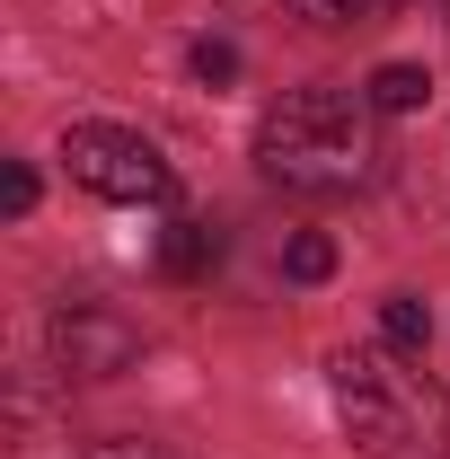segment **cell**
I'll list each match as a JSON object with an SVG mask.
<instances>
[{
  "label": "cell",
  "instance_id": "1",
  "mask_svg": "<svg viewBox=\"0 0 450 459\" xmlns=\"http://www.w3.org/2000/svg\"><path fill=\"white\" fill-rule=\"evenodd\" d=\"M336 424L362 459H450V389L397 344H344L327 362Z\"/></svg>",
  "mask_w": 450,
  "mask_h": 459
},
{
  "label": "cell",
  "instance_id": "2",
  "mask_svg": "<svg viewBox=\"0 0 450 459\" xmlns=\"http://www.w3.org/2000/svg\"><path fill=\"white\" fill-rule=\"evenodd\" d=\"M371 160H380L371 151V98H344V89H282L256 124V169L309 204L362 195Z\"/></svg>",
  "mask_w": 450,
  "mask_h": 459
},
{
  "label": "cell",
  "instance_id": "3",
  "mask_svg": "<svg viewBox=\"0 0 450 459\" xmlns=\"http://www.w3.org/2000/svg\"><path fill=\"white\" fill-rule=\"evenodd\" d=\"M62 160H71V186H89L98 204H169L177 195L160 142L151 133H124V124H71L62 133Z\"/></svg>",
  "mask_w": 450,
  "mask_h": 459
},
{
  "label": "cell",
  "instance_id": "4",
  "mask_svg": "<svg viewBox=\"0 0 450 459\" xmlns=\"http://www.w3.org/2000/svg\"><path fill=\"white\" fill-rule=\"evenodd\" d=\"M133 353H142V327L115 318V309H98V300H71V309L54 318V362L71 371V380H115Z\"/></svg>",
  "mask_w": 450,
  "mask_h": 459
},
{
  "label": "cell",
  "instance_id": "5",
  "mask_svg": "<svg viewBox=\"0 0 450 459\" xmlns=\"http://www.w3.org/2000/svg\"><path fill=\"white\" fill-rule=\"evenodd\" d=\"M160 265H169L177 283H203V274L221 265V230H212V221H169V238H160Z\"/></svg>",
  "mask_w": 450,
  "mask_h": 459
},
{
  "label": "cell",
  "instance_id": "6",
  "mask_svg": "<svg viewBox=\"0 0 450 459\" xmlns=\"http://www.w3.org/2000/svg\"><path fill=\"white\" fill-rule=\"evenodd\" d=\"M362 98H371V115H415L433 98V71H424V62H380V71L362 80Z\"/></svg>",
  "mask_w": 450,
  "mask_h": 459
},
{
  "label": "cell",
  "instance_id": "7",
  "mask_svg": "<svg viewBox=\"0 0 450 459\" xmlns=\"http://www.w3.org/2000/svg\"><path fill=\"white\" fill-rule=\"evenodd\" d=\"M380 336H389L397 353H424V344H433V309H424L415 291H389V300H380Z\"/></svg>",
  "mask_w": 450,
  "mask_h": 459
},
{
  "label": "cell",
  "instance_id": "8",
  "mask_svg": "<svg viewBox=\"0 0 450 459\" xmlns=\"http://www.w3.org/2000/svg\"><path fill=\"white\" fill-rule=\"evenodd\" d=\"M309 27H380L389 9H406V0H291Z\"/></svg>",
  "mask_w": 450,
  "mask_h": 459
},
{
  "label": "cell",
  "instance_id": "9",
  "mask_svg": "<svg viewBox=\"0 0 450 459\" xmlns=\"http://www.w3.org/2000/svg\"><path fill=\"white\" fill-rule=\"evenodd\" d=\"M282 274H291V283H327V274H336V238H318V230H300V238L282 247Z\"/></svg>",
  "mask_w": 450,
  "mask_h": 459
},
{
  "label": "cell",
  "instance_id": "10",
  "mask_svg": "<svg viewBox=\"0 0 450 459\" xmlns=\"http://www.w3.org/2000/svg\"><path fill=\"white\" fill-rule=\"evenodd\" d=\"M195 80H212V89H221V80H238V54L203 36V45H195Z\"/></svg>",
  "mask_w": 450,
  "mask_h": 459
},
{
  "label": "cell",
  "instance_id": "11",
  "mask_svg": "<svg viewBox=\"0 0 450 459\" xmlns=\"http://www.w3.org/2000/svg\"><path fill=\"white\" fill-rule=\"evenodd\" d=\"M0 204H9V212H36V177L9 169V177H0Z\"/></svg>",
  "mask_w": 450,
  "mask_h": 459
},
{
  "label": "cell",
  "instance_id": "12",
  "mask_svg": "<svg viewBox=\"0 0 450 459\" xmlns=\"http://www.w3.org/2000/svg\"><path fill=\"white\" fill-rule=\"evenodd\" d=\"M80 459H160L151 442H98V451H80Z\"/></svg>",
  "mask_w": 450,
  "mask_h": 459
}]
</instances>
